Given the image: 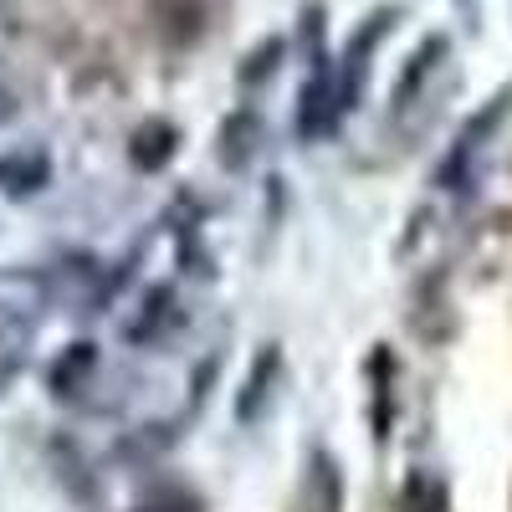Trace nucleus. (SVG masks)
Here are the masks:
<instances>
[{
  "instance_id": "obj_3",
  "label": "nucleus",
  "mask_w": 512,
  "mask_h": 512,
  "mask_svg": "<svg viewBox=\"0 0 512 512\" xmlns=\"http://www.w3.org/2000/svg\"><path fill=\"white\" fill-rule=\"evenodd\" d=\"M41 185H47V154H41V149L0 159V190H6V195H31Z\"/></svg>"
},
{
  "instance_id": "obj_2",
  "label": "nucleus",
  "mask_w": 512,
  "mask_h": 512,
  "mask_svg": "<svg viewBox=\"0 0 512 512\" xmlns=\"http://www.w3.org/2000/svg\"><path fill=\"white\" fill-rule=\"evenodd\" d=\"M41 303H47V277L41 272H0V313L6 318H21V313H36Z\"/></svg>"
},
{
  "instance_id": "obj_6",
  "label": "nucleus",
  "mask_w": 512,
  "mask_h": 512,
  "mask_svg": "<svg viewBox=\"0 0 512 512\" xmlns=\"http://www.w3.org/2000/svg\"><path fill=\"white\" fill-rule=\"evenodd\" d=\"M159 323H169V292H154L149 297V313H139V323L128 328V338H154Z\"/></svg>"
},
{
  "instance_id": "obj_8",
  "label": "nucleus",
  "mask_w": 512,
  "mask_h": 512,
  "mask_svg": "<svg viewBox=\"0 0 512 512\" xmlns=\"http://www.w3.org/2000/svg\"><path fill=\"white\" fill-rule=\"evenodd\" d=\"M277 57H282V41H267V47L256 52V57H251V67H246L241 77H246V82H256L262 72H272V67H277Z\"/></svg>"
},
{
  "instance_id": "obj_1",
  "label": "nucleus",
  "mask_w": 512,
  "mask_h": 512,
  "mask_svg": "<svg viewBox=\"0 0 512 512\" xmlns=\"http://www.w3.org/2000/svg\"><path fill=\"white\" fill-rule=\"evenodd\" d=\"M349 108V98H344V82H338L328 67H318V77L303 88V113H297V128H303L308 139H318V134H328L333 128V118Z\"/></svg>"
},
{
  "instance_id": "obj_7",
  "label": "nucleus",
  "mask_w": 512,
  "mask_h": 512,
  "mask_svg": "<svg viewBox=\"0 0 512 512\" xmlns=\"http://www.w3.org/2000/svg\"><path fill=\"white\" fill-rule=\"evenodd\" d=\"M82 369H93V344H72V359H67V364H57L52 384H57V390H72Z\"/></svg>"
},
{
  "instance_id": "obj_4",
  "label": "nucleus",
  "mask_w": 512,
  "mask_h": 512,
  "mask_svg": "<svg viewBox=\"0 0 512 512\" xmlns=\"http://www.w3.org/2000/svg\"><path fill=\"white\" fill-rule=\"evenodd\" d=\"M256 118L251 113H236V118H226V128H221V159L231 164V169H241L251 154H256Z\"/></svg>"
},
{
  "instance_id": "obj_5",
  "label": "nucleus",
  "mask_w": 512,
  "mask_h": 512,
  "mask_svg": "<svg viewBox=\"0 0 512 512\" xmlns=\"http://www.w3.org/2000/svg\"><path fill=\"white\" fill-rule=\"evenodd\" d=\"M169 154H175V128H169V123H149V128L134 134V164L159 169Z\"/></svg>"
}]
</instances>
